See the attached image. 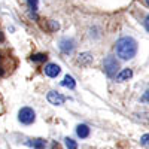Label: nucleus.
I'll use <instances>...</instances> for the list:
<instances>
[{
	"label": "nucleus",
	"mask_w": 149,
	"mask_h": 149,
	"mask_svg": "<svg viewBox=\"0 0 149 149\" xmlns=\"http://www.w3.org/2000/svg\"><path fill=\"white\" fill-rule=\"evenodd\" d=\"M115 52H116V57H119L121 60H131L137 54V42L130 36H124L116 40Z\"/></svg>",
	"instance_id": "1"
},
{
	"label": "nucleus",
	"mask_w": 149,
	"mask_h": 149,
	"mask_svg": "<svg viewBox=\"0 0 149 149\" xmlns=\"http://www.w3.org/2000/svg\"><path fill=\"white\" fill-rule=\"evenodd\" d=\"M103 70L106 73L107 78H115L118 74V70H119V63L118 60L113 57V55H107L104 60H103Z\"/></svg>",
	"instance_id": "2"
},
{
	"label": "nucleus",
	"mask_w": 149,
	"mask_h": 149,
	"mask_svg": "<svg viewBox=\"0 0 149 149\" xmlns=\"http://www.w3.org/2000/svg\"><path fill=\"white\" fill-rule=\"evenodd\" d=\"M18 121L22 124V125H31V124L36 121V112L29 106L21 107L19 112H18Z\"/></svg>",
	"instance_id": "3"
},
{
	"label": "nucleus",
	"mask_w": 149,
	"mask_h": 149,
	"mask_svg": "<svg viewBox=\"0 0 149 149\" xmlns=\"http://www.w3.org/2000/svg\"><path fill=\"white\" fill-rule=\"evenodd\" d=\"M58 48H60V51L63 52V54H72L74 51V48H76V43H74V40L72 39V37H63V39L60 40L58 43Z\"/></svg>",
	"instance_id": "4"
},
{
	"label": "nucleus",
	"mask_w": 149,
	"mask_h": 149,
	"mask_svg": "<svg viewBox=\"0 0 149 149\" xmlns=\"http://www.w3.org/2000/svg\"><path fill=\"white\" fill-rule=\"evenodd\" d=\"M46 100L51 104H54V106H61V104H64V102L67 100V97L57 93V91H49L46 94Z\"/></svg>",
	"instance_id": "5"
},
{
	"label": "nucleus",
	"mask_w": 149,
	"mask_h": 149,
	"mask_svg": "<svg viewBox=\"0 0 149 149\" xmlns=\"http://www.w3.org/2000/svg\"><path fill=\"white\" fill-rule=\"evenodd\" d=\"M43 72H45V74L48 78H57L58 74L61 73V67L58 64H55V63H49V64L45 66Z\"/></svg>",
	"instance_id": "6"
},
{
	"label": "nucleus",
	"mask_w": 149,
	"mask_h": 149,
	"mask_svg": "<svg viewBox=\"0 0 149 149\" xmlns=\"http://www.w3.org/2000/svg\"><path fill=\"white\" fill-rule=\"evenodd\" d=\"M90 134H91V128L86 124H79L76 127V136L79 139H86V137H90Z\"/></svg>",
	"instance_id": "7"
},
{
	"label": "nucleus",
	"mask_w": 149,
	"mask_h": 149,
	"mask_svg": "<svg viewBox=\"0 0 149 149\" xmlns=\"http://www.w3.org/2000/svg\"><path fill=\"white\" fill-rule=\"evenodd\" d=\"M93 63V54L91 52H82L78 57V64L81 66H90Z\"/></svg>",
	"instance_id": "8"
},
{
	"label": "nucleus",
	"mask_w": 149,
	"mask_h": 149,
	"mask_svg": "<svg viewBox=\"0 0 149 149\" xmlns=\"http://www.w3.org/2000/svg\"><path fill=\"white\" fill-rule=\"evenodd\" d=\"M115 78H116L118 82H125V81H128V79L133 78V70H131V69H124V70H121V72L116 74Z\"/></svg>",
	"instance_id": "9"
},
{
	"label": "nucleus",
	"mask_w": 149,
	"mask_h": 149,
	"mask_svg": "<svg viewBox=\"0 0 149 149\" xmlns=\"http://www.w3.org/2000/svg\"><path fill=\"white\" fill-rule=\"evenodd\" d=\"M26 145L33 148V149H45L46 148V140L45 139H33V140L27 142Z\"/></svg>",
	"instance_id": "10"
},
{
	"label": "nucleus",
	"mask_w": 149,
	"mask_h": 149,
	"mask_svg": "<svg viewBox=\"0 0 149 149\" xmlns=\"http://www.w3.org/2000/svg\"><path fill=\"white\" fill-rule=\"evenodd\" d=\"M61 86L69 88V90H74V88H76V81H74L73 76H70V74H66L64 79L61 81Z\"/></svg>",
	"instance_id": "11"
},
{
	"label": "nucleus",
	"mask_w": 149,
	"mask_h": 149,
	"mask_svg": "<svg viewBox=\"0 0 149 149\" xmlns=\"http://www.w3.org/2000/svg\"><path fill=\"white\" fill-rule=\"evenodd\" d=\"M27 6L30 9V15L37 18L36 12H37V9H39V0H27Z\"/></svg>",
	"instance_id": "12"
},
{
	"label": "nucleus",
	"mask_w": 149,
	"mask_h": 149,
	"mask_svg": "<svg viewBox=\"0 0 149 149\" xmlns=\"http://www.w3.org/2000/svg\"><path fill=\"white\" fill-rule=\"evenodd\" d=\"M46 58H48V55L46 54H42V52L31 55V61H34V63H45Z\"/></svg>",
	"instance_id": "13"
},
{
	"label": "nucleus",
	"mask_w": 149,
	"mask_h": 149,
	"mask_svg": "<svg viewBox=\"0 0 149 149\" xmlns=\"http://www.w3.org/2000/svg\"><path fill=\"white\" fill-rule=\"evenodd\" d=\"M64 143H66V148H67V149H78L76 140H73L72 137H66V139H64Z\"/></svg>",
	"instance_id": "14"
},
{
	"label": "nucleus",
	"mask_w": 149,
	"mask_h": 149,
	"mask_svg": "<svg viewBox=\"0 0 149 149\" xmlns=\"http://www.w3.org/2000/svg\"><path fill=\"white\" fill-rule=\"evenodd\" d=\"M140 143L142 145H149V133L145 134V136H142V137H140Z\"/></svg>",
	"instance_id": "15"
},
{
	"label": "nucleus",
	"mask_w": 149,
	"mask_h": 149,
	"mask_svg": "<svg viewBox=\"0 0 149 149\" xmlns=\"http://www.w3.org/2000/svg\"><path fill=\"white\" fill-rule=\"evenodd\" d=\"M142 102H146V103L149 104V90L143 94V97H142Z\"/></svg>",
	"instance_id": "16"
},
{
	"label": "nucleus",
	"mask_w": 149,
	"mask_h": 149,
	"mask_svg": "<svg viewBox=\"0 0 149 149\" xmlns=\"http://www.w3.org/2000/svg\"><path fill=\"white\" fill-rule=\"evenodd\" d=\"M143 24H145V29H146V30L149 31V15H148V17L145 18V21H143Z\"/></svg>",
	"instance_id": "17"
},
{
	"label": "nucleus",
	"mask_w": 149,
	"mask_h": 149,
	"mask_svg": "<svg viewBox=\"0 0 149 149\" xmlns=\"http://www.w3.org/2000/svg\"><path fill=\"white\" fill-rule=\"evenodd\" d=\"M3 40H5V36H3L2 31H0V42H3Z\"/></svg>",
	"instance_id": "18"
},
{
	"label": "nucleus",
	"mask_w": 149,
	"mask_h": 149,
	"mask_svg": "<svg viewBox=\"0 0 149 149\" xmlns=\"http://www.w3.org/2000/svg\"><path fill=\"white\" fill-rule=\"evenodd\" d=\"M145 3H146V5L149 6V0H145Z\"/></svg>",
	"instance_id": "19"
}]
</instances>
